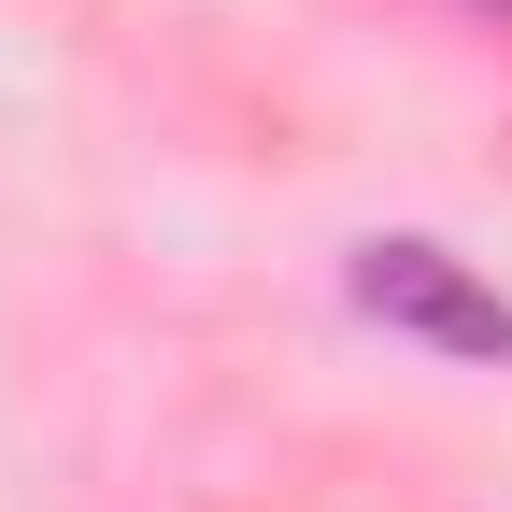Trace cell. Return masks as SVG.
I'll use <instances>...</instances> for the list:
<instances>
[{
  "label": "cell",
  "instance_id": "obj_1",
  "mask_svg": "<svg viewBox=\"0 0 512 512\" xmlns=\"http://www.w3.org/2000/svg\"><path fill=\"white\" fill-rule=\"evenodd\" d=\"M356 313L370 328H399V342H427V356H456V370H512V299L470 271L456 242H427V228H384V242H356Z\"/></svg>",
  "mask_w": 512,
  "mask_h": 512
},
{
  "label": "cell",
  "instance_id": "obj_2",
  "mask_svg": "<svg viewBox=\"0 0 512 512\" xmlns=\"http://www.w3.org/2000/svg\"><path fill=\"white\" fill-rule=\"evenodd\" d=\"M470 15H498V29H512V0H470Z\"/></svg>",
  "mask_w": 512,
  "mask_h": 512
}]
</instances>
